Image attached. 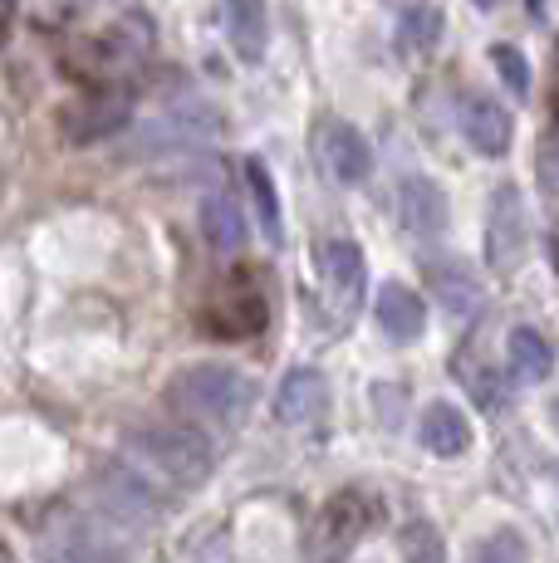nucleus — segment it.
<instances>
[{"instance_id":"obj_7","label":"nucleus","mask_w":559,"mask_h":563,"mask_svg":"<svg viewBox=\"0 0 559 563\" xmlns=\"http://www.w3.org/2000/svg\"><path fill=\"white\" fill-rule=\"evenodd\" d=\"M329 407V383L315 367H289L275 387V421L280 427H315Z\"/></svg>"},{"instance_id":"obj_5","label":"nucleus","mask_w":559,"mask_h":563,"mask_svg":"<svg viewBox=\"0 0 559 563\" xmlns=\"http://www.w3.org/2000/svg\"><path fill=\"white\" fill-rule=\"evenodd\" d=\"M530 255V211H525V197L520 187H496V197H491V216H486V260L491 269H501V275H511V269H520V260Z\"/></svg>"},{"instance_id":"obj_6","label":"nucleus","mask_w":559,"mask_h":563,"mask_svg":"<svg viewBox=\"0 0 559 563\" xmlns=\"http://www.w3.org/2000/svg\"><path fill=\"white\" fill-rule=\"evenodd\" d=\"M319 275H325L329 305L339 319H353V309L363 305V285H369V269H363V251L353 241H325L319 251Z\"/></svg>"},{"instance_id":"obj_2","label":"nucleus","mask_w":559,"mask_h":563,"mask_svg":"<svg viewBox=\"0 0 559 563\" xmlns=\"http://www.w3.org/2000/svg\"><path fill=\"white\" fill-rule=\"evenodd\" d=\"M123 461L138 465L147 481H163L172 490H197L217 471V451L191 427H138L123 437Z\"/></svg>"},{"instance_id":"obj_1","label":"nucleus","mask_w":559,"mask_h":563,"mask_svg":"<svg viewBox=\"0 0 559 563\" xmlns=\"http://www.w3.org/2000/svg\"><path fill=\"white\" fill-rule=\"evenodd\" d=\"M167 407L207 431H241L255 407V383L231 363H191L167 383Z\"/></svg>"},{"instance_id":"obj_10","label":"nucleus","mask_w":559,"mask_h":563,"mask_svg":"<svg viewBox=\"0 0 559 563\" xmlns=\"http://www.w3.org/2000/svg\"><path fill=\"white\" fill-rule=\"evenodd\" d=\"M461 133L476 147L481 157H505L515 137V118L501 108V99H486V93H467L461 103Z\"/></svg>"},{"instance_id":"obj_18","label":"nucleus","mask_w":559,"mask_h":563,"mask_svg":"<svg viewBox=\"0 0 559 563\" xmlns=\"http://www.w3.org/2000/svg\"><path fill=\"white\" fill-rule=\"evenodd\" d=\"M369 525V510L359 505V495H339L325 510V529H319V544L349 549V539H359V529Z\"/></svg>"},{"instance_id":"obj_14","label":"nucleus","mask_w":559,"mask_h":563,"mask_svg":"<svg viewBox=\"0 0 559 563\" xmlns=\"http://www.w3.org/2000/svg\"><path fill=\"white\" fill-rule=\"evenodd\" d=\"M226 35H231L235 54L245 64H255L271 45V15H265V0H231L226 5Z\"/></svg>"},{"instance_id":"obj_15","label":"nucleus","mask_w":559,"mask_h":563,"mask_svg":"<svg viewBox=\"0 0 559 563\" xmlns=\"http://www.w3.org/2000/svg\"><path fill=\"white\" fill-rule=\"evenodd\" d=\"M505 363H511L515 383H545V377L555 373V343L545 339L540 329H511V339H505Z\"/></svg>"},{"instance_id":"obj_21","label":"nucleus","mask_w":559,"mask_h":563,"mask_svg":"<svg viewBox=\"0 0 559 563\" xmlns=\"http://www.w3.org/2000/svg\"><path fill=\"white\" fill-rule=\"evenodd\" d=\"M437 35H442L437 10H407L403 15V49H432Z\"/></svg>"},{"instance_id":"obj_24","label":"nucleus","mask_w":559,"mask_h":563,"mask_svg":"<svg viewBox=\"0 0 559 563\" xmlns=\"http://www.w3.org/2000/svg\"><path fill=\"white\" fill-rule=\"evenodd\" d=\"M540 172H545V181H550V187L559 191V143L550 147V153H545L540 157Z\"/></svg>"},{"instance_id":"obj_25","label":"nucleus","mask_w":559,"mask_h":563,"mask_svg":"<svg viewBox=\"0 0 559 563\" xmlns=\"http://www.w3.org/2000/svg\"><path fill=\"white\" fill-rule=\"evenodd\" d=\"M550 427L559 431V397H555V402H550Z\"/></svg>"},{"instance_id":"obj_3","label":"nucleus","mask_w":559,"mask_h":563,"mask_svg":"<svg viewBox=\"0 0 559 563\" xmlns=\"http://www.w3.org/2000/svg\"><path fill=\"white\" fill-rule=\"evenodd\" d=\"M89 485H94L99 515H109L113 525H123V529H153L157 519L167 515V495L128 461H109Z\"/></svg>"},{"instance_id":"obj_8","label":"nucleus","mask_w":559,"mask_h":563,"mask_svg":"<svg viewBox=\"0 0 559 563\" xmlns=\"http://www.w3.org/2000/svg\"><path fill=\"white\" fill-rule=\"evenodd\" d=\"M40 559L45 563H118L113 544H103L99 529L84 515H59L55 529L40 539Z\"/></svg>"},{"instance_id":"obj_9","label":"nucleus","mask_w":559,"mask_h":563,"mask_svg":"<svg viewBox=\"0 0 559 563\" xmlns=\"http://www.w3.org/2000/svg\"><path fill=\"white\" fill-rule=\"evenodd\" d=\"M319 157H325L329 177L343 181V187H359V181L373 177L369 137L353 123H325V133H319Z\"/></svg>"},{"instance_id":"obj_23","label":"nucleus","mask_w":559,"mask_h":563,"mask_svg":"<svg viewBox=\"0 0 559 563\" xmlns=\"http://www.w3.org/2000/svg\"><path fill=\"white\" fill-rule=\"evenodd\" d=\"M471 563H525V549L515 534H496V539H486V544H476Z\"/></svg>"},{"instance_id":"obj_13","label":"nucleus","mask_w":559,"mask_h":563,"mask_svg":"<svg viewBox=\"0 0 559 563\" xmlns=\"http://www.w3.org/2000/svg\"><path fill=\"white\" fill-rule=\"evenodd\" d=\"M417 437H423V446L432 451V456H461V451L471 446V421H467V411H461V407L432 402L423 411Z\"/></svg>"},{"instance_id":"obj_22","label":"nucleus","mask_w":559,"mask_h":563,"mask_svg":"<svg viewBox=\"0 0 559 563\" xmlns=\"http://www.w3.org/2000/svg\"><path fill=\"white\" fill-rule=\"evenodd\" d=\"M491 59H496V74L511 84L515 99H525V93H530V64H525V54L515 45H496L491 49Z\"/></svg>"},{"instance_id":"obj_4","label":"nucleus","mask_w":559,"mask_h":563,"mask_svg":"<svg viewBox=\"0 0 559 563\" xmlns=\"http://www.w3.org/2000/svg\"><path fill=\"white\" fill-rule=\"evenodd\" d=\"M128 118H133V89L128 84H94V89H84L79 99L59 108V133L74 147L109 143L128 128Z\"/></svg>"},{"instance_id":"obj_11","label":"nucleus","mask_w":559,"mask_h":563,"mask_svg":"<svg viewBox=\"0 0 559 563\" xmlns=\"http://www.w3.org/2000/svg\"><path fill=\"white\" fill-rule=\"evenodd\" d=\"M397 211H403L407 235H417V241H437L451 221L447 191L432 177H407L403 191H397Z\"/></svg>"},{"instance_id":"obj_19","label":"nucleus","mask_w":559,"mask_h":563,"mask_svg":"<svg viewBox=\"0 0 559 563\" xmlns=\"http://www.w3.org/2000/svg\"><path fill=\"white\" fill-rule=\"evenodd\" d=\"M245 181H251V197H255V211H261L265 241L280 245L285 241V225H280V197H275V181H271V172H265V162H245Z\"/></svg>"},{"instance_id":"obj_20","label":"nucleus","mask_w":559,"mask_h":563,"mask_svg":"<svg viewBox=\"0 0 559 563\" xmlns=\"http://www.w3.org/2000/svg\"><path fill=\"white\" fill-rule=\"evenodd\" d=\"M403 563H447V549H442V534H437V525H427V519H413V525L403 529Z\"/></svg>"},{"instance_id":"obj_16","label":"nucleus","mask_w":559,"mask_h":563,"mask_svg":"<svg viewBox=\"0 0 559 563\" xmlns=\"http://www.w3.org/2000/svg\"><path fill=\"white\" fill-rule=\"evenodd\" d=\"M427 279H432L442 309H451L457 319H471V313L481 309V279L471 275L467 265H457V260H432V265H427Z\"/></svg>"},{"instance_id":"obj_27","label":"nucleus","mask_w":559,"mask_h":563,"mask_svg":"<svg viewBox=\"0 0 559 563\" xmlns=\"http://www.w3.org/2000/svg\"><path fill=\"white\" fill-rule=\"evenodd\" d=\"M476 5H481V10H491V5H501V0H476Z\"/></svg>"},{"instance_id":"obj_26","label":"nucleus","mask_w":559,"mask_h":563,"mask_svg":"<svg viewBox=\"0 0 559 563\" xmlns=\"http://www.w3.org/2000/svg\"><path fill=\"white\" fill-rule=\"evenodd\" d=\"M6 10H15V0H0V15H6Z\"/></svg>"},{"instance_id":"obj_17","label":"nucleus","mask_w":559,"mask_h":563,"mask_svg":"<svg viewBox=\"0 0 559 563\" xmlns=\"http://www.w3.org/2000/svg\"><path fill=\"white\" fill-rule=\"evenodd\" d=\"M201 235L217 255H235L245 245V211L217 191V197L201 201Z\"/></svg>"},{"instance_id":"obj_12","label":"nucleus","mask_w":559,"mask_h":563,"mask_svg":"<svg viewBox=\"0 0 559 563\" xmlns=\"http://www.w3.org/2000/svg\"><path fill=\"white\" fill-rule=\"evenodd\" d=\"M373 319H379V329L388 333L393 343H413V339H423V329H427L423 299H417L407 285H397V279H388V285L379 289V299H373Z\"/></svg>"}]
</instances>
